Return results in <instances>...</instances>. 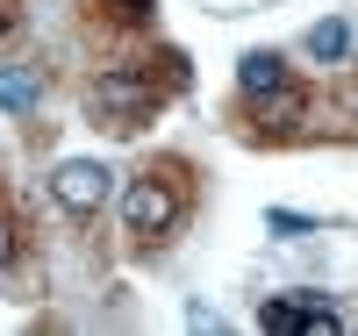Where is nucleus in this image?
<instances>
[{"mask_svg": "<svg viewBox=\"0 0 358 336\" xmlns=\"http://www.w3.org/2000/svg\"><path fill=\"white\" fill-rule=\"evenodd\" d=\"M86 101H94V115L108 122V129H136V122L158 115V86L143 72H101L94 86H86Z\"/></svg>", "mask_w": 358, "mask_h": 336, "instance_id": "obj_1", "label": "nucleus"}, {"mask_svg": "<svg viewBox=\"0 0 358 336\" xmlns=\"http://www.w3.org/2000/svg\"><path fill=\"white\" fill-rule=\"evenodd\" d=\"M179 222V193L165 187L158 172H143V179H129V193H122V229L136 236V243H151V236H165Z\"/></svg>", "mask_w": 358, "mask_h": 336, "instance_id": "obj_2", "label": "nucleus"}, {"mask_svg": "<svg viewBox=\"0 0 358 336\" xmlns=\"http://www.w3.org/2000/svg\"><path fill=\"white\" fill-rule=\"evenodd\" d=\"M108 179H115V172H108L101 158H65V165L50 172V200L65 207V215H94V207L108 200Z\"/></svg>", "mask_w": 358, "mask_h": 336, "instance_id": "obj_3", "label": "nucleus"}, {"mask_svg": "<svg viewBox=\"0 0 358 336\" xmlns=\"http://www.w3.org/2000/svg\"><path fill=\"white\" fill-rule=\"evenodd\" d=\"M236 86H244V101L280 94V86H287V57H280V50H251L244 65H236Z\"/></svg>", "mask_w": 358, "mask_h": 336, "instance_id": "obj_4", "label": "nucleus"}, {"mask_svg": "<svg viewBox=\"0 0 358 336\" xmlns=\"http://www.w3.org/2000/svg\"><path fill=\"white\" fill-rule=\"evenodd\" d=\"M308 300H315V293H280V300H265V308H258V329H265V336H308Z\"/></svg>", "mask_w": 358, "mask_h": 336, "instance_id": "obj_5", "label": "nucleus"}, {"mask_svg": "<svg viewBox=\"0 0 358 336\" xmlns=\"http://www.w3.org/2000/svg\"><path fill=\"white\" fill-rule=\"evenodd\" d=\"M36 101H43V79L29 72V65H8V72H0V108H8V115H29Z\"/></svg>", "mask_w": 358, "mask_h": 336, "instance_id": "obj_6", "label": "nucleus"}, {"mask_svg": "<svg viewBox=\"0 0 358 336\" xmlns=\"http://www.w3.org/2000/svg\"><path fill=\"white\" fill-rule=\"evenodd\" d=\"M308 57H315V65H337V57H351V22H315L308 29Z\"/></svg>", "mask_w": 358, "mask_h": 336, "instance_id": "obj_7", "label": "nucleus"}, {"mask_svg": "<svg viewBox=\"0 0 358 336\" xmlns=\"http://www.w3.org/2000/svg\"><path fill=\"white\" fill-rule=\"evenodd\" d=\"M258 115H265V129H294V122L308 115V101L294 94V86H280V94H265V101H258Z\"/></svg>", "mask_w": 358, "mask_h": 336, "instance_id": "obj_8", "label": "nucleus"}, {"mask_svg": "<svg viewBox=\"0 0 358 336\" xmlns=\"http://www.w3.org/2000/svg\"><path fill=\"white\" fill-rule=\"evenodd\" d=\"M265 222H273V229H280V236H301V229H315V222H308V215H287V207H273V215H265Z\"/></svg>", "mask_w": 358, "mask_h": 336, "instance_id": "obj_9", "label": "nucleus"}, {"mask_svg": "<svg viewBox=\"0 0 358 336\" xmlns=\"http://www.w3.org/2000/svg\"><path fill=\"white\" fill-rule=\"evenodd\" d=\"M15 251H22V236H15V222H8V215H0V272L15 265Z\"/></svg>", "mask_w": 358, "mask_h": 336, "instance_id": "obj_10", "label": "nucleus"}, {"mask_svg": "<svg viewBox=\"0 0 358 336\" xmlns=\"http://www.w3.org/2000/svg\"><path fill=\"white\" fill-rule=\"evenodd\" d=\"M115 8H122V15H151V0H115Z\"/></svg>", "mask_w": 358, "mask_h": 336, "instance_id": "obj_11", "label": "nucleus"}, {"mask_svg": "<svg viewBox=\"0 0 358 336\" xmlns=\"http://www.w3.org/2000/svg\"><path fill=\"white\" fill-rule=\"evenodd\" d=\"M8 29H15V8H8V0H0V36H8Z\"/></svg>", "mask_w": 358, "mask_h": 336, "instance_id": "obj_12", "label": "nucleus"}]
</instances>
